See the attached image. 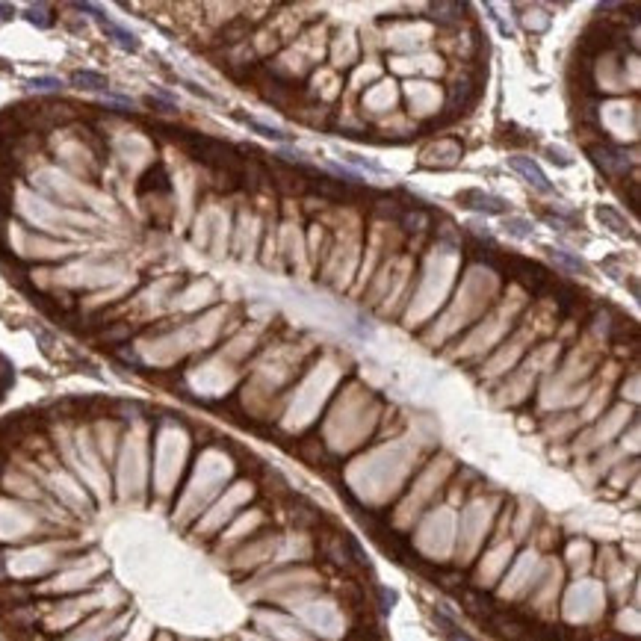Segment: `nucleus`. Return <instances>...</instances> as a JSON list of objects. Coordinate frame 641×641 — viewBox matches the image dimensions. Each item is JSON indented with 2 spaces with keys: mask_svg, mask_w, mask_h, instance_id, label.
I'll use <instances>...</instances> for the list:
<instances>
[{
  "mask_svg": "<svg viewBox=\"0 0 641 641\" xmlns=\"http://www.w3.org/2000/svg\"><path fill=\"white\" fill-rule=\"evenodd\" d=\"M544 154L550 157V163H556V165H570V157H565V151H559V148H547Z\"/></svg>",
  "mask_w": 641,
  "mask_h": 641,
  "instance_id": "25",
  "label": "nucleus"
},
{
  "mask_svg": "<svg viewBox=\"0 0 641 641\" xmlns=\"http://www.w3.org/2000/svg\"><path fill=\"white\" fill-rule=\"evenodd\" d=\"M242 125L246 127H251V130H258L260 136H267V139H278V142H284L287 139V134L284 130H278V127H269V125H260V121H254V118H249V116H237Z\"/></svg>",
  "mask_w": 641,
  "mask_h": 641,
  "instance_id": "16",
  "label": "nucleus"
},
{
  "mask_svg": "<svg viewBox=\"0 0 641 641\" xmlns=\"http://www.w3.org/2000/svg\"><path fill=\"white\" fill-rule=\"evenodd\" d=\"M27 21H33L36 27H51V24H53L51 6H45V3H33V6H27Z\"/></svg>",
  "mask_w": 641,
  "mask_h": 641,
  "instance_id": "18",
  "label": "nucleus"
},
{
  "mask_svg": "<svg viewBox=\"0 0 641 641\" xmlns=\"http://www.w3.org/2000/svg\"><path fill=\"white\" fill-rule=\"evenodd\" d=\"M428 9L435 12V18L440 21V24H458V21H461V12H464L467 6H464V3H432Z\"/></svg>",
  "mask_w": 641,
  "mask_h": 641,
  "instance_id": "13",
  "label": "nucleus"
},
{
  "mask_svg": "<svg viewBox=\"0 0 641 641\" xmlns=\"http://www.w3.org/2000/svg\"><path fill=\"white\" fill-rule=\"evenodd\" d=\"M60 86L62 83L57 77H33V80H27V89H33V92H57Z\"/></svg>",
  "mask_w": 641,
  "mask_h": 641,
  "instance_id": "21",
  "label": "nucleus"
},
{
  "mask_svg": "<svg viewBox=\"0 0 641 641\" xmlns=\"http://www.w3.org/2000/svg\"><path fill=\"white\" fill-rule=\"evenodd\" d=\"M148 104L157 109V113H174V104L172 101H157V98H148Z\"/></svg>",
  "mask_w": 641,
  "mask_h": 641,
  "instance_id": "26",
  "label": "nucleus"
},
{
  "mask_svg": "<svg viewBox=\"0 0 641 641\" xmlns=\"http://www.w3.org/2000/svg\"><path fill=\"white\" fill-rule=\"evenodd\" d=\"M249 33H251V24H249V21H246V18H234V21H231V24L222 30V42H231V45H234V42L249 39Z\"/></svg>",
  "mask_w": 641,
  "mask_h": 641,
  "instance_id": "15",
  "label": "nucleus"
},
{
  "mask_svg": "<svg viewBox=\"0 0 641 641\" xmlns=\"http://www.w3.org/2000/svg\"><path fill=\"white\" fill-rule=\"evenodd\" d=\"M375 213H379L381 219H393V222H402L405 210L396 204L393 198H379V204H375Z\"/></svg>",
  "mask_w": 641,
  "mask_h": 641,
  "instance_id": "17",
  "label": "nucleus"
},
{
  "mask_svg": "<svg viewBox=\"0 0 641 641\" xmlns=\"http://www.w3.org/2000/svg\"><path fill=\"white\" fill-rule=\"evenodd\" d=\"M503 142H505V145H508V142H512V145H526V142H532V139H529V136H521L523 134V130H517L514 125H508V127H503Z\"/></svg>",
  "mask_w": 641,
  "mask_h": 641,
  "instance_id": "23",
  "label": "nucleus"
},
{
  "mask_svg": "<svg viewBox=\"0 0 641 641\" xmlns=\"http://www.w3.org/2000/svg\"><path fill=\"white\" fill-rule=\"evenodd\" d=\"M485 74H488V71H476V69H473L467 77H458V80L449 86V104H446L449 113H467V109L479 101Z\"/></svg>",
  "mask_w": 641,
  "mask_h": 641,
  "instance_id": "3",
  "label": "nucleus"
},
{
  "mask_svg": "<svg viewBox=\"0 0 641 641\" xmlns=\"http://www.w3.org/2000/svg\"><path fill=\"white\" fill-rule=\"evenodd\" d=\"M585 154L591 157V163L600 169L603 174H626L629 172V157H626V151L624 148H617V145H609V142H600V145H588L585 148Z\"/></svg>",
  "mask_w": 641,
  "mask_h": 641,
  "instance_id": "4",
  "label": "nucleus"
},
{
  "mask_svg": "<svg viewBox=\"0 0 641 641\" xmlns=\"http://www.w3.org/2000/svg\"><path fill=\"white\" fill-rule=\"evenodd\" d=\"M172 183H169V174H165L163 165H154L142 174V183H139V192H169Z\"/></svg>",
  "mask_w": 641,
  "mask_h": 641,
  "instance_id": "10",
  "label": "nucleus"
},
{
  "mask_svg": "<svg viewBox=\"0 0 641 641\" xmlns=\"http://www.w3.org/2000/svg\"><path fill=\"white\" fill-rule=\"evenodd\" d=\"M508 165H512V169L521 174L529 186H535V190H541V192H552V183L547 181L544 169H541L532 157H521V154H514V157H508Z\"/></svg>",
  "mask_w": 641,
  "mask_h": 641,
  "instance_id": "7",
  "label": "nucleus"
},
{
  "mask_svg": "<svg viewBox=\"0 0 641 641\" xmlns=\"http://www.w3.org/2000/svg\"><path fill=\"white\" fill-rule=\"evenodd\" d=\"M461 600H464V606H467V612L470 615H476L479 621L485 624L488 621V615L494 612V600L488 594H476V591H464L461 594Z\"/></svg>",
  "mask_w": 641,
  "mask_h": 641,
  "instance_id": "9",
  "label": "nucleus"
},
{
  "mask_svg": "<svg viewBox=\"0 0 641 641\" xmlns=\"http://www.w3.org/2000/svg\"><path fill=\"white\" fill-rule=\"evenodd\" d=\"M9 18H12V6L0 3V24H3V21H9Z\"/></svg>",
  "mask_w": 641,
  "mask_h": 641,
  "instance_id": "29",
  "label": "nucleus"
},
{
  "mask_svg": "<svg viewBox=\"0 0 641 641\" xmlns=\"http://www.w3.org/2000/svg\"><path fill=\"white\" fill-rule=\"evenodd\" d=\"M458 204L467 207V210H476V213H485V216H503L508 210L505 198L482 192V190H461L458 192Z\"/></svg>",
  "mask_w": 641,
  "mask_h": 641,
  "instance_id": "5",
  "label": "nucleus"
},
{
  "mask_svg": "<svg viewBox=\"0 0 641 641\" xmlns=\"http://www.w3.org/2000/svg\"><path fill=\"white\" fill-rule=\"evenodd\" d=\"M621 39H624V30L615 27L612 21H594V24L585 27L582 36H579V45H577L579 48V57L594 60V57H600V53L612 51Z\"/></svg>",
  "mask_w": 641,
  "mask_h": 641,
  "instance_id": "2",
  "label": "nucleus"
},
{
  "mask_svg": "<svg viewBox=\"0 0 641 641\" xmlns=\"http://www.w3.org/2000/svg\"><path fill=\"white\" fill-rule=\"evenodd\" d=\"M550 254H552V258H556V263H559V267H565V269H570V272H588V267H585V260L582 258H577V254H570L568 249H550Z\"/></svg>",
  "mask_w": 641,
  "mask_h": 641,
  "instance_id": "14",
  "label": "nucleus"
},
{
  "mask_svg": "<svg viewBox=\"0 0 641 641\" xmlns=\"http://www.w3.org/2000/svg\"><path fill=\"white\" fill-rule=\"evenodd\" d=\"M541 219L552 228H573L577 225V216L573 213H556V210H541Z\"/></svg>",
  "mask_w": 641,
  "mask_h": 641,
  "instance_id": "19",
  "label": "nucleus"
},
{
  "mask_svg": "<svg viewBox=\"0 0 641 641\" xmlns=\"http://www.w3.org/2000/svg\"><path fill=\"white\" fill-rule=\"evenodd\" d=\"M629 207H633V213H638V183L635 181L629 183Z\"/></svg>",
  "mask_w": 641,
  "mask_h": 641,
  "instance_id": "28",
  "label": "nucleus"
},
{
  "mask_svg": "<svg viewBox=\"0 0 641 641\" xmlns=\"http://www.w3.org/2000/svg\"><path fill=\"white\" fill-rule=\"evenodd\" d=\"M446 638H449V641H473L467 633H461L458 626H449V629H446Z\"/></svg>",
  "mask_w": 641,
  "mask_h": 641,
  "instance_id": "27",
  "label": "nucleus"
},
{
  "mask_svg": "<svg viewBox=\"0 0 641 641\" xmlns=\"http://www.w3.org/2000/svg\"><path fill=\"white\" fill-rule=\"evenodd\" d=\"M505 228H508V234L517 237V240L532 237V222H526V219H505Z\"/></svg>",
  "mask_w": 641,
  "mask_h": 641,
  "instance_id": "20",
  "label": "nucleus"
},
{
  "mask_svg": "<svg viewBox=\"0 0 641 641\" xmlns=\"http://www.w3.org/2000/svg\"><path fill=\"white\" fill-rule=\"evenodd\" d=\"M500 272L505 275V278H514L526 293H532V296H544L552 287V272L544 267V263L517 258V254H508V258L503 254V269Z\"/></svg>",
  "mask_w": 641,
  "mask_h": 641,
  "instance_id": "1",
  "label": "nucleus"
},
{
  "mask_svg": "<svg viewBox=\"0 0 641 641\" xmlns=\"http://www.w3.org/2000/svg\"><path fill=\"white\" fill-rule=\"evenodd\" d=\"M568 83H570V92L579 95V98H597V80H594V65L591 60L577 57L568 71Z\"/></svg>",
  "mask_w": 641,
  "mask_h": 641,
  "instance_id": "6",
  "label": "nucleus"
},
{
  "mask_svg": "<svg viewBox=\"0 0 641 641\" xmlns=\"http://www.w3.org/2000/svg\"><path fill=\"white\" fill-rule=\"evenodd\" d=\"M71 83L77 86V89H92V92H104L107 89V77L98 74V71H74Z\"/></svg>",
  "mask_w": 641,
  "mask_h": 641,
  "instance_id": "12",
  "label": "nucleus"
},
{
  "mask_svg": "<svg viewBox=\"0 0 641 641\" xmlns=\"http://www.w3.org/2000/svg\"><path fill=\"white\" fill-rule=\"evenodd\" d=\"M15 372H12V363H9L3 355H0V399H3V393L9 390V384H12Z\"/></svg>",
  "mask_w": 641,
  "mask_h": 641,
  "instance_id": "22",
  "label": "nucleus"
},
{
  "mask_svg": "<svg viewBox=\"0 0 641 641\" xmlns=\"http://www.w3.org/2000/svg\"><path fill=\"white\" fill-rule=\"evenodd\" d=\"M95 21H98V24L104 27V33H107V36L113 39L116 45H121V48H125V51H136V48H139V42H136V36H134V33H130V30H125V27H118L116 21H109V18L104 15V9H101V12L95 15Z\"/></svg>",
  "mask_w": 641,
  "mask_h": 641,
  "instance_id": "8",
  "label": "nucleus"
},
{
  "mask_svg": "<svg viewBox=\"0 0 641 641\" xmlns=\"http://www.w3.org/2000/svg\"><path fill=\"white\" fill-rule=\"evenodd\" d=\"M597 219L603 222V228H609V231H615V234H621V237H629V234H633V231H629V225H626V219L617 213L615 207L600 204V207H597Z\"/></svg>",
  "mask_w": 641,
  "mask_h": 641,
  "instance_id": "11",
  "label": "nucleus"
},
{
  "mask_svg": "<svg viewBox=\"0 0 641 641\" xmlns=\"http://www.w3.org/2000/svg\"><path fill=\"white\" fill-rule=\"evenodd\" d=\"M375 591H379V609L388 615L396 606V591H390V588H375Z\"/></svg>",
  "mask_w": 641,
  "mask_h": 641,
  "instance_id": "24",
  "label": "nucleus"
}]
</instances>
